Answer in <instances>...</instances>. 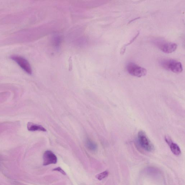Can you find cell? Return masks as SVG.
<instances>
[{"label":"cell","mask_w":185,"mask_h":185,"mask_svg":"<svg viewBox=\"0 0 185 185\" xmlns=\"http://www.w3.org/2000/svg\"><path fill=\"white\" fill-rule=\"evenodd\" d=\"M160 64L163 68L175 73H180L183 70L182 63L172 59H164L161 61Z\"/></svg>","instance_id":"obj_1"},{"label":"cell","mask_w":185,"mask_h":185,"mask_svg":"<svg viewBox=\"0 0 185 185\" xmlns=\"http://www.w3.org/2000/svg\"><path fill=\"white\" fill-rule=\"evenodd\" d=\"M137 140L139 145L146 151L151 152L154 150L153 145L149 140L145 133L143 130L139 132L137 135Z\"/></svg>","instance_id":"obj_2"},{"label":"cell","mask_w":185,"mask_h":185,"mask_svg":"<svg viewBox=\"0 0 185 185\" xmlns=\"http://www.w3.org/2000/svg\"><path fill=\"white\" fill-rule=\"evenodd\" d=\"M126 68L129 74L135 77H143L147 73V71L145 68L133 62L128 63Z\"/></svg>","instance_id":"obj_3"},{"label":"cell","mask_w":185,"mask_h":185,"mask_svg":"<svg viewBox=\"0 0 185 185\" xmlns=\"http://www.w3.org/2000/svg\"><path fill=\"white\" fill-rule=\"evenodd\" d=\"M10 58L18 64L22 69L29 75H31L32 71L31 67L28 61L23 57L13 55L10 57Z\"/></svg>","instance_id":"obj_4"},{"label":"cell","mask_w":185,"mask_h":185,"mask_svg":"<svg viewBox=\"0 0 185 185\" xmlns=\"http://www.w3.org/2000/svg\"><path fill=\"white\" fill-rule=\"evenodd\" d=\"M155 43L156 45L164 53L169 54L174 52L177 49V45L174 43L162 41H156Z\"/></svg>","instance_id":"obj_5"},{"label":"cell","mask_w":185,"mask_h":185,"mask_svg":"<svg viewBox=\"0 0 185 185\" xmlns=\"http://www.w3.org/2000/svg\"><path fill=\"white\" fill-rule=\"evenodd\" d=\"M57 162V158L53 152L50 151H47L45 152L43 155V165L55 164Z\"/></svg>","instance_id":"obj_6"},{"label":"cell","mask_w":185,"mask_h":185,"mask_svg":"<svg viewBox=\"0 0 185 185\" xmlns=\"http://www.w3.org/2000/svg\"><path fill=\"white\" fill-rule=\"evenodd\" d=\"M165 139L166 141L169 145L171 150L173 154L176 156H179L181 155V151L179 147L177 144L172 141L170 137L166 136Z\"/></svg>","instance_id":"obj_7"},{"label":"cell","mask_w":185,"mask_h":185,"mask_svg":"<svg viewBox=\"0 0 185 185\" xmlns=\"http://www.w3.org/2000/svg\"><path fill=\"white\" fill-rule=\"evenodd\" d=\"M27 127L28 130L30 131H46V130L43 127H42V125L34 124V123H28Z\"/></svg>","instance_id":"obj_8"},{"label":"cell","mask_w":185,"mask_h":185,"mask_svg":"<svg viewBox=\"0 0 185 185\" xmlns=\"http://www.w3.org/2000/svg\"><path fill=\"white\" fill-rule=\"evenodd\" d=\"M86 145L87 148L91 151H95L97 150V145L91 140L87 139V140Z\"/></svg>","instance_id":"obj_9"},{"label":"cell","mask_w":185,"mask_h":185,"mask_svg":"<svg viewBox=\"0 0 185 185\" xmlns=\"http://www.w3.org/2000/svg\"><path fill=\"white\" fill-rule=\"evenodd\" d=\"M108 172L107 171L104 172H103L100 173V174L97 175L96 177L97 178L99 181L105 178L106 177L108 176Z\"/></svg>","instance_id":"obj_10"},{"label":"cell","mask_w":185,"mask_h":185,"mask_svg":"<svg viewBox=\"0 0 185 185\" xmlns=\"http://www.w3.org/2000/svg\"><path fill=\"white\" fill-rule=\"evenodd\" d=\"M53 171H58L59 172H60L61 173V174H63L64 175H66V172H64V171L60 167H58L54 168L53 170Z\"/></svg>","instance_id":"obj_11"}]
</instances>
